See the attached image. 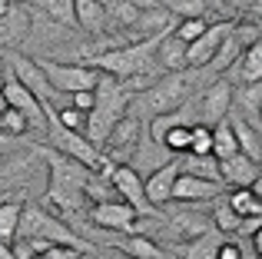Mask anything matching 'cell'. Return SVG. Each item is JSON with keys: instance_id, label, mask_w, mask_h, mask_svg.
<instances>
[{"instance_id": "cell-1", "label": "cell", "mask_w": 262, "mask_h": 259, "mask_svg": "<svg viewBox=\"0 0 262 259\" xmlns=\"http://www.w3.org/2000/svg\"><path fill=\"white\" fill-rule=\"evenodd\" d=\"M37 153L43 156L47 163V200L53 203L57 209H63V213H83L90 209V196H86V186L90 180L96 176V169L83 166L80 160H73V156L60 153V149H43L37 146Z\"/></svg>"}, {"instance_id": "cell-2", "label": "cell", "mask_w": 262, "mask_h": 259, "mask_svg": "<svg viewBox=\"0 0 262 259\" xmlns=\"http://www.w3.org/2000/svg\"><path fill=\"white\" fill-rule=\"evenodd\" d=\"M133 97H136V93L129 90L123 80L110 77V73H103V77H100V83H96V106H93L90 123H86V136L96 143V146H106L113 126L129 113Z\"/></svg>"}, {"instance_id": "cell-3", "label": "cell", "mask_w": 262, "mask_h": 259, "mask_svg": "<svg viewBox=\"0 0 262 259\" xmlns=\"http://www.w3.org/2000/svg\"><path fill=\"white\" fill-rule=\"evenodd\" d=\"M192 90H196V70H173V73H163L149 90L136 93V100H140L143 113L163 117V113H173L183 103H189Z\"/></svg>"}, {"instance_id": "cell-4", "label": "cell", "mask_w": 262, "mask_h": 259, "mask_svg": "<svg viewBox=\"0 0 262 259\" xmlns=\"http://www.w3.org/2000/svg\"><path fill=\"white\" fill-rule=\"evenodd\" d=\"M20 236H27V240H47V243H57V246H73V249H80V253H93V246H90L83 236H77L60 216H53L50 209L37 206V203H24L17 240Z\"/></svg>"}, {"instance_id": "cell-5", "label": "cell", "mask_w": 262, "mask_h": 259, "mask_svg": "<svg viewBox=\"0 0 262 259\" xmlns=\"http://www.w3.org/2000/svg\"><path fill=\"white\" fill-rule=\"evenodd\" d=\"M100 176L113 183L116 196L126 200L133 209H140V216H153L156 213V206L149 203V196H146V176H143L133 163H113L106 156V166L100 169Z\"/></svg>"}, {"instance_id": "cell-6", "label": "cell", "mask_w": 262, "mask_h": 259, "mask_svg": "<svg viewBox=\"0 0 262 259\" xmlns=\"http://www.w3.org/2000/svg\"><path fill=\"white\" fill-rule=\"evenodd\" d=\"M37 63L43 67L50 87L60 97H73V93H80V90H96V83H100V77H103V73L90 63H63V60H43V57H40Z\"/></svg>"}, {"instance_id": "cell-7", "label": "cell", "mask_w": 262, "mask_h": 259, "mask_svg": "<svg viewBox=\"0 0 262 259\" xmlns=\"http://www.w3.org/2000/svg\"><path fill=\"white\" fill-rule=\"evenodd\" d=\"M47 133H50L53 149H60V153H67V156H73V160H80L83 166L96 169V173L106 166V153H100V146H96V143L90 140L86 133H77V130L60 126L53 117H50V130H47Z\"/></svg>"}, {"instance_id": "cell-8", "label": "cell", "mask_w": 262, "mask_h": 259, "mask_svg": "<svg viewBox=\"0 0 262 259\" xmlns=\"http://www.w3.org/2000/svg\"><path fill=\"white\" fill-rule=\"evenodd\" d=\"M236 103V83L229 77H216L209 87L196 93V113H199V123L206 126H216L223 120H229V110Z\"/></svg>"}, {"instance_id": "cell-9", "label": "cell", "mask_w": 262, "mask_h": 259, "mask_svg": "<svg viewBox=\"0 0 262 259\" xmlns=\"http://www.w3.org/2000/svg\"><path fill=\"white\" fill-rule=\"evenodd\" d=\"M0 90H4L7 103H10L13 110H20L27 120H30V130H50V113H47V106L20 83L17 73H13L10 67H7V77H4V83H0Z\"/></svg>"}, {"instance_id": "cell-10", "label": "cell", "mask_w": 262, "mask_h": 259, "mask_svg": "<svg viewBox=\"0 0 262 259\" xmlns=\"http://www.w3.org/2000/svg\"><path fill=\"white\" fill-rule=\"evenodd\" d=\"M86 213H90V223H93V226H103V229H110V233H133V236H136L140 209H133L126 200L93 203Z\"/></svg>"}, {"instance_id": "cell-11", "label": "cell", "mask_w": 262, "mask_h": 259, "mask_svg": "<svg viewBox=\"0 0 262 259\" xmlns=\"http://www.w3.org/2000/svg\"><path fill=\"white\" fill-rule=\"evenodd\" d=\"M232 30H236V20H212L209 30H206L199 40H192V44H189V53H186L189 70H206V67L216 60L219 47L226 44V37H229Z\"/></svg>"}, {"instance_id": "cell-12", "label": "cell", "mask_w": 262, "mask_h": 259, "mask_svg": "<svg viewBox=\"0 0 262 259\" xmlns=\"http://www.w3.org/2000/svg\"><path fill=\"white\" fill-rule=\"evenodd\" d=\"M143 133H146V126H143L140 120L133 117V113H126V117H123L120 123L113 126V133H110V140H106V146H103V153H106L113 163H126L129 156L140 149Z\"/></svg>"}, {"instance_id": "cell-13", "label": "cell", "mask_w": 262, "mask_h": 259, "mask_svg": "<svg viewBox=\"0 0 262 259\" xmlns=\"http://www.w3.org/2000/svg\"><path fill=\"white\" fill-rule=\"evenodd\" d=\"M262 33L256 30V27H243V24H236V30L226 37V44L219 47V53H216V60H212L206 70H216V73H229L232 67H236V60L246 53V47L252 44V40H259Z\"/></svg>"}, {"instance_id": "cell-14", "label": "cell", "mask_w": 262, "mask_h": 259, "mask_svg": "<svg viewBox=\"0 0 262 259\" xmlns=\"http://www.w3.org/2000/svg\"><path fill=\"white\" fill-rule=\"evenodd\" d=\"M219 169H223L226 189H252L262 173V163L252 160L249 153H236L229 160H219Z\"/></svg>"}, {"instance_id": "cell-15", "label": "cell", "mask_w": 262, "mask_h": 259, "mask_svg": "<svg viewBox=\"0 0 262 259\" xmlns=\"http://www.w3.org/2000/svg\"><path fill=\"white\" fill-rule=\"evenodd\" d=\"M223 193H226V183H212V180H203V176L179 173L173 200H179V203H206V200H219Z\"/></svg>"}, {"instance_id": "cell-16", "label": "cell", "mask_w": 262, "mask_h": 259, "mask_svg": "<svg viewBox=\"0 0 262 259\" xmlns=\"http://www.w3.org/2000/svg\"><path fill=\"white\" fill-rule=\"evenodd\" d=\"M179 173H183V169H179V160H169L166 166L153 169V173L146 176V196H149V203H153L156 209L166 206V203L173 200V189H176Z\"/></svg>"}, {"instance_id": "cell-17", "label": "cell", "mask_w": 262, "mask_h": 259, "mask_svg": "<svg viewBox=\"0 0 262 259\" xmlns=\"http://www.w3.org/2000/svg\"><path fill=\"white\" fill-rule=\"evenodd\" d=\"M232 83L236 87H246V83H262V37L252 40L246 47V53L236 60V67L229 70Z\"/></svg>"}, {"instance_id": "cell-18", "label": "cell", "mask_w": 262, "mask_h": 259, "mask_svg": "<svg viewBox=\"0 0 262 259\" xmlns=\"http://www.w3.org/2000/svg\"><path fill=\"white\" fill-rule=\"evenodd\" d=\"M30 13L24 7H13L4 20H0V50H13L27 40V30H30Z\"/></svg>"}, {"instance_id": "cell-19", "label": "cell", "mask_w": 262, "mask_h": 259, "mask_svg": "<svg viewBox=\"0 0 262 259\" xmlns=\"http://www.w3.org/2000/svg\"><path fill=\"white\" fill-rule=\"evenodd\" d=\"M186 53H189V44H186L183 37H179L176 30H169L166 37H163V44H160V67L166 73H173V70H189V63H186Z\"/></svg>"}, {"instance_id": "cell-20", "label": "cell", "mask_w": 262, "mask_h": 259, "mask_svg": "<svg viewBox=\"0 0 262 259\" xmlns=\"http://www.w3.org/2000/svg\"><path fill=\"white\" fill-rule=\"evenodd\" d=\"M110 24V4L100 0H77V27H83L86 33H103Z\"/></svg>"}, {"instance_id": "cell-21", "label": "cell", "mask_w": 262, "mask_h": 259, "mask_svg": "<svg viewBox=\"0 0 262 259\" xmlns=\"http://www.w3.org/2000/svg\"><path fill=\"white\" fill-rule=\"evenodd\" d=\"M226 233H219V229H212V233H203L196 236V240H189L183 249H179V259H219V246H223Z\"/></svg>"}, {"instance_id": "cell-22", "label": "cell", "mask_w": 262, "mask_h": 259, "mask_svg": "<svg viewBox=\"0 0 262 259\" xmlns=\"http://www.w3.org/2000/svg\"><path fill=\"white\" fill-rule=\"evenodd\" d=\"M179 169H183V173H189V176H203V180L223 183V169H219V160H216V156L183 153V160H179Z\"/></svg>"}, {"instance_id": "cell-23", "label": "cell", "mask_w": 262, "mask_h": 259, "mask_svg": "<svg viewBox=\"0 0 262 259\" xmlns=\"http://www.w3.org/2000/svg\"><path fill=\"white\" fill-rule=\"evenodd\" d=\"M243 153V146H239V136L236 130H232L229 120H223V123L212 126V156L216 160H229V156Z\"/></svg>"}, {"instance_id": "cell-24", "label": "cell", "mask_w": 262, "mask_h": 259, "mask_svg": "<svg viewBox=\"0 0 262 259\" xmlns=\"http://www.w3.org/2000/svg\"><path fill=\"white\" fill-rule=\"evenodd\" d=\"M20 216H24V203H17L13 196L0 200V240L13 243L20 233Z\"/></svg>"}, {"instance_id": "cell-25", "label": "cell", "mask_w": 262, "mask_h": 259, "mask_svg": "<svg viewBox=\"0 0 262 259\" xmlns=\"http://www.w3.org/2000/svg\"><path fill=\"white\" fill-rule=\"evenodd\" d=\"M226 200L243 220H262V200L256 196V189H229Z\"/></svg>"}, {"instance_id": "cell-26", "label": "cell", "mask_w": 262, "mask_h": 259, "mask_svg": "<svg viewBox=\"0 0 262 259\" xmlns=\"http://www.w3.org/2000/svg\"><path fill=\"white\" fill-rule=\"evenodd\" d=\"M212 223H216V229L219 233H226V236H236V233H243V216L236 213V209L229 206V200L226 196H219L216 200V206H212Z\"/></svg>"}, {"instance_id": "cell-27", "label": "cell", "mask_w": 262, "mask_h": 259, "mask_svg": "<svg viewBox=\"0 0 262 259\" xmlns=\"http://www.w3.org/2000/svg\"><path fill=\"white\" fill-rule=\"evenodd\" d=\"M116 249H120V253H126V256H133V259H166V253H163V249L156 246L149 236H133V240H123V243H116Z\"/></svg>"}, {"instance_id": "cell-28", "label": "cell", "mask_w": 262, "mask_h": 259, "mask_svg": "<svg viewBox=\"0 0 262 259\" xmlns=\"http://www.w3.org/2000/svg\"><path fill=\"white\" fill-rule=\"evenodd\" d=\"M176 20H206L209 0H160Z\"/></svg>"}, {"instance_id": "cell-29", "label": "cell", "mask_w": 262, "mask_h": 259, "mask_svg": "<svg viewBox=\"0 0 262 259\" xmlns=\"http://www.w3.org/2000/svg\"><path fill=\"white\" fill-rule=\"evenodd\" d=\"M43 10L53 24L77 27V0H43Z\"/></svg>"}, {"instance_id": "cell-30", "label": "cell", "mask_w": 262, "mask_h": 259, "mask_svg": "<svg viewBox=\"0 0 262 259\" xmlns=\"http://www.w3.org/2000/svg\"><path fill=\"white\" fill-rule=\"evenodd\" d=\"M0 130H4L10 140H20V136L30 133V120L24 117L20 110H13V106H7V113L0 117Z\"/></svg>"}, {"instance_id": "cell-31", "label": "cell", "mask_w": 262, "mask_h": 259, "mask_svg": "<svg viewBox=\"0 0 262 259\" xmlns=\"http://www.w3.org/2000/svg\"><path fill=\"white\" fill-rule=\"evenodd\" d=\"M160 143L169 149V153H189V143H192V126H173V130H166V136H163Z\"/></svg>"}, {"instance_id": "cell-32", "label": "cell", "mask_w": 262, "mask_h": 259, "mask_svg": "<svg viewBox=\"0 0 262 259\" xmlns=\"http://www.w3.org/2000/svg\"><path fill=\"white\" fill-rule=\"evenodd\" d=\"M189 153H196V156H212V126H206V123H196V126H192Z\"/></svg>"}, {"instance_id": "cell-33", "label": "cell", "mask_w": 262, "mask_h": 259, "mask_svg": "<svg viewBox=\"0 0 262 259\" xmlns=\"http://www.w3.org/2000/svg\"><path fill=\"white\" fill-rule=\"evenodd\" d=\"M209 24H212V20H179L176 33L186 40V44H192V40H199L206 30H209Z\"/></svg>"}, {"instance_id": "cell-34", "label": "cell", "mask_w": 262, "mask_h": 259, "mask_svg": "<svg viewBox=\"0 0 262 259\" xmlns=\"http://www.w3.org/2000/svg\"><path fill=\"white\" fill-rule=\"evenodd\" d=\"M67 106H77V110H83V113H93L96 90H80V93H73V97H67Z\"/></svg>"}, {"instance_id": "cell-35", "label": "cell", "mask_w": 262, "mask_h": 259, "mask_svg": "<svg viewBox=\"0 0 262 259\" xmlns=\"http://www.w3.org/2000/svg\"><path fill=\"white\" fill-rule=\"evenodd\" d=\"M219 259H246V246L236 236H226L223 246H219Z\"/></svg>"}, {"instance_id": "cell-36", "label": "cell", "mask_w": 262, "mask_h": 259, "mask_svg": "<svg viewBox=\"0 0 262 259\" xmlns=\"http://www.w3.org/2000/svg\"><path fill=\"white\" fill-rule=\"evenodd\" d=\"M83 253L80 249H73V246H50L47 253H40L37 259H80Z\"/></svg>"}, {"instance_id": "cell-37", "label": "cell", "mask_w": 262, "mask_h": 259, "mask_svg": "<svg viewBox=\"0 0 262 259\" xmlns=\"http://www.w3.org/2000/svg\"><path fill=\"white\" fill-rule=\"evenodd\" d=\"M0 259H17V253H13V243H4V240H0Z\"/></svg>"}, {"instance_id": "cell-38", "label": "cell", "mask_w": 262, "mask_h": 259, "mask_svg": "<svg viewBox=\"0 0 262 259\" xmlns=\"http://www.w3.org/2000/svg\"><path fill=\"white\" fill-rule=\"evenodd\" d=\"M252 249H256V256L262 259V226L256 229V233H252Z\"/></svg>"}, {"instance_id": "cell-39", "label": "cell", "mask_w": 262, "mask_h": 259, "mask_svg": "<svg viewBox=\"0 0 262 259\" xmlns=\"http://www.w3.org/2000/svg\"><path fill=\"white\" fill-rule=\"evenodd\" d=\"M7 77V50H0V83H4Z\"/></svg>"}, {"instance_id": "cell-40", "label": "cell", "mask_w": 262, "mask_h": 259, "mask_svg": "<svg viewBox=\"0 0 262 259\" xmlns=\"http://www.w3.org/2000/svg\"><path fill=\"white\" fill-rule=\"evenodd\" d=\"M10 10H13V4H10V0H0V20H4Z\"/></svg>"}, {"instance_id": "cell-41", "label": "cell", "mask_w": 262, "mask_h": 259, "mask_svg": "<svg viewBox=\"0 0 262 259\" xmlns=\"http://www.w3.org/2000/svg\"><path fill=\"white\" fill-rule=\"evenodd\" d=\"M7 106H10V103H7V97H4V90H0V117H4V113H7Z\"/></svg>"}, {"instance_id": "cell-42", "label": "cell", "mask_w": 262, "mask_h": 259, "mask_svg": "<svg viewBox=\"0 0 262 259\" xmlns=\"http://www.w3.org/2000/svg\"><path fill=\"white\" fill-rule=\"evenodd\" d=\"M252 189H256V196L262 200V173H259V180H256V186H252Z\"/></svg>"}, {"instance_id": "cell-43", "label": "cell", "mask_w": 262, "mask_h": 259, "mask_svg": "<svg viewBox=\"0 0 262 259\" xmlns=\"http://www.w3.org/2000/svg\"><path fill=\"white\" fill-rule=\"evenodd\" d=\"M4 196H7V193H0V200H4Z\"/></svg>"}, {"instance_id": "cell-44", "label": "cell", "mask_w": 262, "mask_h": 259, "mask_svg": "<svg viewBox=\"0 0 262 259\" xmlns=\"http://www.w3.org/2000/svg\"><path fill=\"white\" fill-rule=\"evenodd\" d=\"M256 259H259V256H256Z\"/></svg>"}]
</instances>
